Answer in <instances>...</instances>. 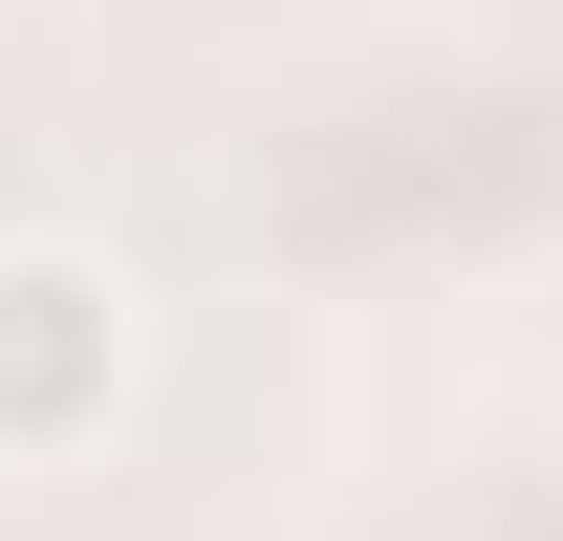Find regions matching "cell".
<instances>
[{"instance_id": "1", "label": "cell", "mask_w": 563, "mask_h": 541, "mask_svg": "<svg viewBox=\"0 0 563 541\" xmlns=\"http://www.w3.org/2000/svg\"><path fill=\"white\" fill-rule=\"evenodd\" d=\"M131 368H152V303L109 239H0V476L87 455L131 411Z\"/></svg>"}]
</instances>
